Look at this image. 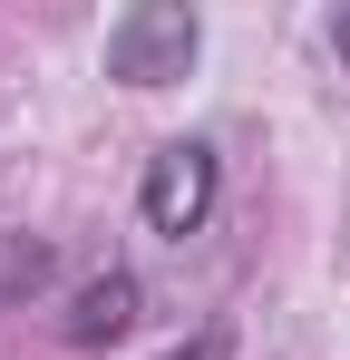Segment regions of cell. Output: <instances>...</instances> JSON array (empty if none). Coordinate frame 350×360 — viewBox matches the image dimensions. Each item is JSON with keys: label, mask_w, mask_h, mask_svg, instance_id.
<instances>
[{"label": "cell", "mask_w": 350, "mask_h": 360, "mask_svg": "<svg viewBox=\"0 0 350 360\" xmlns=\"http://www.w3.org/2000/svg\"><path fill=\"white\" fill-rule=\"evenodd\" d=\"M195 49H205L195 10L136 0V10H117V30H108V78H127V88H166V78L195 68Z\"/></svg>", "instance_id": "7a4b0ae2"}, {"label": "cell", "mask_w": 350, "mask_h": 360, "mask_svg": "<svg viewBox=\"0 0 350 360\" xmlns=\"http://www.w3.org/2000/svg\"><path fill=\"white\" fill-rule=\"evenodd\" d=\"M136 311H146V292H136V273H88L78 292H68V341L78 351H108V341H127L136 331Z\"/></svg>", "instance_id": "3957f363"}, {"label": "cell", "mask_w": 350, "mask_h": 360, "mask_svg": "<svg viewBox=\"0 0 350 360\" xmlns=\"http://www.w3.org/2000/svg\"><path fill=\"white\" fill-rule=\"evenodd\" d=\"M214 195H224V166H214V146L205 136H175L146 156V185H136V214H146V234H205V214H214Z\"/></svg>", "instance_id": "6da1fadb"}, {"label": "cell", "mask_w": 350, "mask_h": 360, "mask_svg": "<svg viewBox=\"0 0 350 360\" xmlns=\"http://www.w3.org/2000/svg\"><path fill=\"white\" fill-rule=\"evenodd\" d=\"M166 360H233V341H224V331H195V341H175Z\"/></svg>", "instance_id": "277c9868"}, {"label": "cell", "mask_w": 350, "mask_h": 360, "mask_svg": "<svg viewBox=\"0 0 350 360\" xmlns=\"http://www.w3.org/2000/svg\"><path fill=\"white\" fill-rule=\"evenodd\" d=\"M331 39H341V49H350V20H341V30H331Z\"/></svg>", "instance_id": "5b68a950"}]
</instances>
